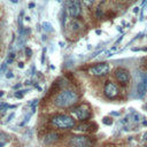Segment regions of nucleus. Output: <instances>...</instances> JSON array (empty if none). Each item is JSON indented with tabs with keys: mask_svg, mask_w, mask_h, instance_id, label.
<instances>
[{
	"mask_svg": "<svg viewBox=\"0 0 147 147\" xmlns=\"http://www.w3.org/2000/svg\"><path fill=\"white\" fill-rule=\"evenodd\" d=\"M14 116H15V114H14V113H13V114H10V115L8 116V118H7V122H9V121H10V119H11Z\"/></svg>",
	"mask_w": 147,
	"mask_h": 147,
	"instance_id": "obj_19",
	"label": "nucleus"
},
{
	"mask_svg": "<svg viewBox=\"0 0 147 147\" xmlns=\"http://www.w3.org/2000/svg\"><path fill=\"white\" fill-rule=\"evenodd\" d=\"M147 92V72L141 75V79L137 85V95L142 98Z\"/></svg>",
	"mask_w": 147,
	"mask_h": 147,
	"instance_id": "obj_7",
	"label": "nucleus"
},
{
	"mask_svg": "<svg viewBox=\"0 0 147 147\" xmlns=\"http://www.w3.org/2000/svg\"><path fill=\"white\" fill-rule=\"evenodd\" d=\"M71 113H72V115H74L77 119H79V121H85V119H87V118L90 117V115H91L90 108H88L87 106H85V105H82V106H79V107L72 109Z\"/></svg>",
	"mask_w": 147,
	"mask_h": 147,
	"instance_id": "obj_4",
	"label": "nucleus"
},
{
	"mask_svg": "<svg viewBox=\"0 0 147 147\" xmlns=\"http://www.w3.org/2000/svg\"><path fill=\"white\" fill-rule=\"evenodd\" d=\"M115 77H116V79H117L119 83H122V84L127 83L129 79H130V75H129L127 70H125V69H123V68H117V69L115 70Z\"/></svg>",
	"mask_w": 147,
	"mask_h": 147,
	"instance_id": "obj_8",
	"label": "nucleus"
},
{
	"mask_svg": "<svg viewBox=\"0 0 147 147\" xmlns=\"http://www.w3.org/2000/svg\"><path fill=\"white\" fill-rule=\"evenodd\" d=\"M67 11L70 16L77 17L80 14V0H67Z\"/></svg>",
	"mask_w": 147,
	"mask_h": 147,
	"instance_id": "obj_5",
	"label": "nucleus"
},
{
	"mask_svg": "<svg viewBox=\"0 0 147 147\" xmlns=\"http://www.w3.org/2000/svg\"><path fill=\"white\" fill-rule=\"evenodd\" d=\"M102 122H103V124H106V125H111V124H113V121H111V118H109V117H105V118L102 119Z\"/></svg>",
	"mask_w": 147,
	"mask_h": 147,
	"instance_id": "obj_15",
	"label": "nucleus"
},
{
	"mask_svg": "<svg viewBox=\"0 0 147 147\" xmlns=\"http://www.w3.org/2000/svg\"><path fill=\"white\" fill-rule=\"evenodd\" d=\"M41 26H42V29H44L45 31H47V32L53 31V25H52L51 23H48V22H42Z\"/></svg>",
	"mask_w": 147,
	"mask_h": 147,
	"instance_id": "obj_13",
	"label": "nucleus"
},
{
	"mask_svg": "<svg viewBox=\"0 0 147 147\" xmlns=\"http://www.w3.org/2000/svg\"><path fill=\"white\" fill-rule=\"evenodd\" d=\"M95 33H96V34H100V33H101V31H100V30H98V31H95Z\"/></svg>",
	"mask_w": 147,
	"mask_h": 147,
	"instance_id": "obj_27",
	"label": "nucleus"
},
{
	"mask_svg": "<svg viewBox=\"0 0 147 147\" xmlns=\"http://www.w3.org/2000/svg\"><path fill=\"white\" fill-rule=\"evenodd\" d=\"M26 91H28V90H24V91H17V92L14 93V95H15L16 98H18V99H20V98H23V94H24Z\"/></svg>",
	"mask_w": 147,
	"mask_h": 147,
	"instance_id": "obj_14",
	"label": "nucleus"
},
{
	"mask_svg": "<svg viewBox=\"0 0 147 147\" xmlns=\"http://www.w3.org/2000/svg\"><path fill=\"white\" fill-rule=\"evenodd\" d=\"M82 1H83V3H84L85 6H91L92 3L95 2V0H82Z\"/></svg>",
	"mask_w": 147,
	"mask_h": 147,
	"instance_id": "obj_16",
	"label": "nucleus"
},
{
	"mask_svg": "<svg viewBox=\"0 0 147 147\" xmlns=\"http://www.w3.org/2000/svg\"><path fill=\"white\" fill-rule=\"evenodd\" d=\"M77 101H78V95L75 91L64 90L56 95L54 103L60 108H68V107H71L72 105H75Z\"/></svg>",
	"mask_w": 147,
	"mask_h": 147,
	"instance_id": "obj_1",
	"label": "nucleus"
},
{
	"mask_svg": "<svg viewBox=\"0 0 147 147\" xmlns=\"http://www.w3.org/2000/svg\"><path fill=\"white\" fill-rule=\"evenodd\" d=\"M91 75L94 76H105L109 72V64L108 63H99L88 69Z\"/></svg>",
	"mask_w": 147,
	"mask_h": 147,
	"instance_id": "obj_6",
	"label": "nucleus"
},
{
	"mask_svg": "<svg viewBox=\"0 0 147 147\" xmlns=\"http://www.w3.org/2000/svg\"><path fill=\"white\" fill-rule=\"evenodd\" d=\"M70 145L72 147H92L93 142L88 137L85 136H75L70 139Z\"/></svg>",
	"mask_w": 147,
	"mask_h": 147,
	"instance_id": "obj_3",
	"label": "nucleus"
},
{
	"mask_svg": "<svg viewBox=\"0 0 147 147\" xmlns=\"http://www.w3.org/2000/svg\"><path fill=\"white\" fill-rule=\"evenodd\" d=\"M25 54H26V56H30V55H31V49L26 47V48H25Z\"/></svg>",
	"mask_w": 147,
	"mask_h": 147,
	"instance_id": "obj_17",
	"label": "nucleus"
},
{
	"mask_svg": "<svg viewBox=\"0 0 147 147\" xmlns=\"http://www.w3.org/2000/svg\"><path fill=\"white\" fill-rule=\"evenodd\" d=\"M11 2H14V3H17V0H10Z\"/></svg>",
	"mask_w": 147,
	"mask_h": 147,
	"instance_id": "obj_28",
	"label": "nucleus"
},
{
	"mask_svg": "<svg viewBox=\"0 0 147 147\" xmlns=\"http://www.w3.org/2000/svg\"><path fill=\"white\" fill-rule=\"evenodd\" d=\"M3 146V142H0V147H2Z\"/></svg>",
	"mask_w": 147,
	"mask_h": 147,
	"instance_id": "obj_30",
	"label": "nucleus"
},
{
	"mask_svg": "<svg viewBox=\"0 0 147 147\" xmlns=\"http://www.w3.org/2000/svg\"><path fill=\"white\" fill-rule=\"evenodd\" d=\"M51 123L59 129H71L75 126V119L69 115H56L51 119Z\"/></svg>",
	"mask_w": 147,
	"mask_h": 147,
	"instance_id": "obj_2",
	"label": "nucleus"
},
{
	"mask_svg": "<svg viewBox=\"0 0 147 147\" xmlns=\"http://www.w3.org/2000/svg\"><path fill=\"white\" fill-rule=\"evenodd\" d=\"M96 129H98V125L94 124V123H83V124L77 125L75 130L84 131V132H92V131H95Z\"/></svg>",
	"mask_w": 147,
	"mask_h": 147,
	"instance_id": "obj_10",
	"label": "nucleus"
},
{
	"mask_svg": "<svg viewBox=\"0 0 147 147\" xmlns=\"http://www.w3.org/2000/svg\"><path fill=\"white\" fill-rule=\"evenodd\" d=\"M33 7H34V3L33 2H30L29 3V8H33Z\"/></svg>",
	"mask_w": 147,
	"mask_h": 147,
	"instance_id": "obj_21",
	"label": "nucleus"
},
{
	"mask_svg": "<svg viewBox=\"0 0 147 147\" xmlns=\"http://www.w3.org/2000/svg\"><path fill=\"white\" fill-rule=\"evenodd\" d=\"M144 125H145V126H147V121H145V122H144Z\"/></svg>",
	"mask_w": 147,
	"mask_h": 147,
	"instance_id": "obj_29",
	"label": "nucleus"
},
{
	"mask_svg": "<svg viewBox=\"0 0 147 147\" xmlns=\"http://www.w3.org/2000/svg\"><path fill=\"white\" fill-rule=\"evenodd\" d=\"M138 11H139V8L138 7H134L133 8V13H138Z\"/></svg>",
	"mask_w": 147,
	"mask_h": 147,
	"instance_id": "obj_22",
	"label": "nucleus"
},
{
	"mask_svg": "<svg viewBox=\"0 0 147 147\" xmlns=\"http://www.w3.org/2000/svg\"><path fill=\"white\" fill-rule=\"evenodd\" d=\"M56 140H59V134H57V133H54V132L47 134L46 138H45V141H46L47 144H52V142H54V141H56Z\"/></svg>",
	"mask_w": 147,
	"mask_h": 147,
	"instance_id": "obj_11",
	"label": "nucleus"
},
{
	"mask_svg": "<svg viewBox=\"0 0 147 147\" xmlns=\"http://www.w3.org/2000/svg\"><path fill=\"white\" fill-rule=\"evenodd\" d=\"M21 86H22V84H21V83H18V84H16V85L14 86V88L16 90V88H18V87H21Z\"/></svg>",
	"mask_w": 147,
	"mask_h": 147,
	"instance_id": "obj_20",
	"label": "nucleus"
},
{
	"mask_svg": "<svg viewBox=\"0 0 147 147\" xmlns=\"http://www.w3.org/2000/svg\"><path fill=\"white\" fill-rule=\"evenodd\" d=\"M59 45H60L61 47H64V41H60V42H59Z\"/></svg>",
	"mask_w": 147,
	"mask_h": 147,
	"instance_id": "obj_23",
	"label": "nucleus"
},
{
	"mask_svg": "<svg viewBox=\"0 0 147 147\" xmlns=\"http://www.w3.org/2000/svg\"><path fill=\"white\" fill-rule=\"evenodd\" d=\"M105 94L106 96H108L109 99H113L115 96L118 95V87L117 85H115L114 83H108L106 86H105Z\"/></svg>",
	"mask_w": 147,
	"mask_h": 147,
	"instance_id": "obj_9",
	"label": "nucleus"
},
{
	"mask_svg": "<svg viewBox=\"0 0 147 147\" xmlns=\"http://www.w3.org/2000/svg\"><path fill=\"white\" fill-rule=\"evenodd\" d=\"M18 67H20V68H23V67H24V63H23V62H20V63H18Z\"/></svg>",
	"mask_w": 147,
	"mask_h": 147,
	"instance_id": "obj_24",
	"label": "nucleus"
},
{
	"mask_svg": "<svg viewBox=\"0 0 147 147\" xmlns=\"http://www.w3.org/2000/svg\"><path fill=\"white\" fill-rule=\"evenodd\" d=\"M117 52V47L116 46H114V47H111L110 49H107V51H105L103 52V55L105 56H111L114 53H116Z\"/></svg>",
	"mask_w": 147,
	"mask_h": 147,
	"instance_id": "obj_12",
	"label": "nucleus"
},
{
	"mask_svg": "<svg viewBox=\"0 0 147 147\" xmlns=\"http://www.w3.org/2000/svg\"><path fill=\"white\" fill-rule=\"evenodd\" d=\"M111 115H116V116H118L119 114H118V113H115V111H113V113H111Z\"/></svg>",
	"mask_w": 147,
	"mask_h": 147,
	"instance_id": "obj_26",
	"label": "nucleus"
},
{
	"mask_svg": "<svg viewBox=\"0 0 147 147\" xmlns=\"http://www.w3.org/2000/svg\"><path fill=\"white\" fill-rule=\"evenodd\" d=\"M144 140H146V141H147V132L144 134Z\"/></svg>",
	"mask_w": 147,
	"mask_h": 147,
	"instance_id": "obj_25",
	"label": "nucleus"
},
{
	"mask_svg": "<svg viewBox=\"0 0 147 147\" xmlns=\"http://www.w3.org/2000/svg\"><path fill=\"white\" fill-rule=\"evenodd\" d=\"M6 77H7L8 79H10V78H13V77H14V74H13V72H8V74L6 75Z\"/></svg>",
	"mask_w": 147,
	"mask_h": 147,
	"instance_id": "obj_18",
	"label": "nucleus"
},
{
	"mask_svg": "<svg viewBox=\"0 0 147 147\" xmlns=\"http://www.w3.org/2000/svg\"><path fill=\"white\" fill-rule=\"evenodd\" d=\"M56 1H57V2H61V0H56Z\"/></svg>",
	"mask_w": 147,
	"mask_h": 147,
	"instance_id": "obj_31",
	"label": "nucleus"
}]
</instances>
